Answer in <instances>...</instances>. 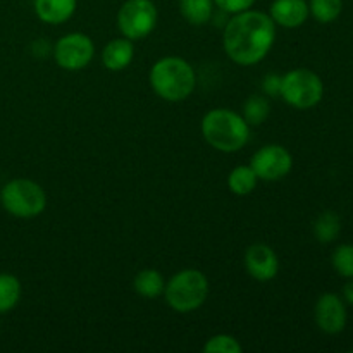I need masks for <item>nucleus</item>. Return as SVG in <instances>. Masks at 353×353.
Segmentation results:
<instances>
[{"label": "nucleus", "mask_w": 353, "mask_h": 353, "mask_svg": "<svg viewBox=\"0 0 353 353\" xmlns=\"http://www.w3.org/2000/svg\"><path fill=\"white\" fill-rule=\"evenodd\" d=\"M276 40V24L271 16L259 10H243L228 21L223 34L224 52L240 65L259 64Z\"/></svg>", "instance_id": "obj_1"}, {"label": "nucleus", "mask_w": 353, "mask_h": 353, "mask_svg": "<svg viewBox=\"0 0 353 353\" xmlns=\"http://www.w3.org/2000/svg\"><path fill=\"white\" fill-rule=\"evenodd\" d=\"M203 140L216 150L233 154L250 140V124L230 109H212L202 119Z\"/></svg>", "instance_id": "obj_2"}, {"label": "nucleus", "mask_w": 353, "mask_h": 353, "mask_svg": "<svg viewBox=\"0 0 353 353\" xmlns=\"http://www.w3.org/2000/svg\"><path fill=\"white\" fill-rule=\"evenodd\" d=\"M152 90L168 102L188 99L196 85L192 64L181 57H162L150 69Z\"/></svg>", "instance_id": "obj_3"}, {"label": "nucleus", "mask_w": 353, "mask_h": 353, "mask_svg": "<svg viewBox=\"0 0 353 353\" xmlns=\"http://www.w3.org/2000/svg\"><path fill=\"white\" fill-rule=\"evenodd\" d=\"M209 295V281L196 269H183L165 283L164 296L168 305L179 314L193 312L205 303Z\"/></svg>", "instance_id": "obj_4"}, {"label": "nucleus", "mask_w": 353, "mask_h": 353, "mask_svg": "<svg viewBox=\"0 0 353 353\" xmlns=\"http://www.w3.org/2000/svg\"><path fill=\"white\" fill-rule=\"evenodd\" d=\"M0 203L17 219H33L47 207V195L38 183L17 178L3 186L0 192Z\"/></svg>", "instance_id": "obj_5"}, {"label": "nucleus", "mask_w": 353, "mask_h": 353, "mask_svg": "<svg viewBox=\"0 0 353 353\" xmlns=\"http://www.w3.org/2000/svg\"><path fill=\"white\" fill-rule=\"evenodd\" d=\"M279 95L293 109H312L324 97L323 79L310 69H293L281 76Z\"/></svg>", "instance_id": "obj_6"}, {"label": "nucleus", "mask_w": 353, "mask_h": 353, "mask_svg": "<svg viewBox=\"0 0 353 353\" xmlns=\"http://www.w3.org/2000/svg\"><path fill=\"white\" fill-rule=\"evenodd\" d=\"M157 7L152 0H128L117 12V28L130 40H143L157 26Z\"/></svg>", "instance_id": "obj_7"}, {"label": "nucleus", "mask_w": 353, "mask_h": 353, "mask_svg": "<svg viewBox=\"0 0 353 353\" xmlns=\"http://www.w3.org/2000/svg\"><path fill=\"white\" fill-rule=\"evenodd\" d=\"M95 55L93 40L85 33H69L54 47V57L59 68L65 71H79L92 62Z\"/></svg>", "instance_id": "obj_8"}, {"label": "nucleus", "mask_w": 353, "mask_h": 353, "mask_svg": "<svg viewBox=\"0 0 353 353\" xmlns=\"http://www.w3.org/2000/svg\"><path fill=\"white\" fill-rule=\"evenodd\" d=\"M250 168L262 181H279L293 168V157L281 145H264L252 155Z\"/></svg>", "instance_id": "obj_9"}, {"label": "nucleus", "mask_w": 353, "mask_h": 353, "mask_svg": "<svg viewBox=\"0 0 353 353\" xmlns=\"http://www.w3.org/2000/svg\"><path fill=\"white\" fill-rule=\"evenodd\" d=\"M314 319L319 330L326 334H338L347 326V307L345 300L336 293H324L314 307Z\"/></svg>", "instance_id": "obj_10"}, {"label": "nucleus", "mask_w": 353, "mask_h": 353, "mask_svg": "<svg viewBox=\"0 0 353 353\" xmlns=\"http://www.w3.org/2000/svg\"><path fill=\"white\" fill-rule=\"evenodd\" d=\"M245 268L257 281H271L279 271L278 255L269 245L254 243L245 252Z\"/></svg>", "instance_id": "obj_11"}, {"label": "nucleus", "mask_w": 353, "mask_h": 353, "mask_svg": "<svg viewBox=\"0 0 353 353\" xmlns=\"http://www.w3.org/2000/svg\"><path fill=\"white\" fill-rule=\"evenodd\" d=\"M309 3L305 0H274L271 3L269 16L283 28H299L309 17Z\"/></svg>", "instance_id": "obj_12"}, {"label": "nucleus", "mask_w": 353, "mask_h": 353, "mask_svg": "<svg viewBox=\"0 0 353 353\" xmlns=\"http://www.w3.org/2000/svg\"><path fill=\"white\" fill-rule=\"evenodd\" d=\"M133 40L126 37L109 41L102 50V64L110 71H123L133 62Z\"/></svg>", "instance_id": "obj_13"}, {"label": "nucleus", "mask_w": 353, "mask_h": 353, "mask_svg": "<svg viewBox=\"0 0 353 353\" xmlns=\"http://www.w3.org/2000/svg\"><path fill=\"white\" fill-rule=\"evenodd\" d=\"M76 10V0H34L38 19L47 24H62Z\"/></svg>", "instance_id": "obj_14"}, {"label": "nucleus", "mask_w": 353, "mask_h": 353, "mask_svg": "<svg viewBox=\"0 0 353 353\" xmlns=\"http://www.w3.org/2000/svg\"><path fill=\"white\" fill-rule=\"evenodd\" d=\"M133 288L134 292L140 296H143V299H159V296L164 293L165 288L164 276L159 271H155V269H143V271L138 272L137 278H134Z\"/></svg>", "instance_id": "obj_15"}, {"label": "nucleus", "mask_w": 353, "mask_h": 353, "mask_svg": "<svg viewBox=\"0 0 353 353\" xmlns=\"http://www.w3.org/2000/svg\"><path fill=\"white\" fill-rule=\"evenodd\" d=\"M183 17L193 26H203L214 12V0H179Z\"/></svg>", "instance_id": "obj_16"}, {"label": "nucleus", "mask_w": 353, "mask_h": 353, "mask_svg": "<svg viewBox=\"0 0 353 353\" xmlns=\"http://www.w3.org/2000/svg\"><path fill=\"white\" fill-rule=\"evenodd\" d=\"M341 231V219L336 212L333 210H326L321 214L314 223V236L319 243H331L340 236Z\"/></svg>", "instance_id": "obj_17"}, {"label": "nucleus", "mask_w": 353, "mask_h": 353, "mask_svg": "<svg viewBox=\"0 0 353 353\" xmlns=\"http://www.w3.org/2000/svg\"><path fill=\"white\" fill-rule=\"evenodd\" d=\"M257 174L250 165H238L228 176V188L234 193V195L245 196L252 193L257 186Z\"/></svg>", "instance_id": "obj_18"}, {"label": "nucleus", "mask_w": 353, "mask_h": 353, "mask_svg": "<svg viewBox=\"0 0 353 353\" xmlns=\"http://www.w3.org/2000/svg\"><path fill=\"white\" fill-rule=\"evenodd\" d=\"M21 283L12 274H0V314H7L19 303Z\"/></svg>", "instance_id": "obj_19"}, {"label": "nucleus", "mask_w": 353, "mask_h": 353, "mask_svg": "<svg viewBox=\"0 0 353 353\" xmlns=\"http://www.w3.org/2000/svg\"><path fill=\"white\" fill-rule=\"evenodd\" d=\"M269 114H271V103L264 95L255 93V95L248 97L247 102L243 103V119L252 126H259L264 123Z\"/></svg>", "instance_id": "obj_20"}, {"label": "nucleus", "mask_w": 353, "mask_h": 353, "mask_svg": "<svg viewBox=\"0 0 353 353\" xmlns=\"http://www.w3.org/2000/svg\"><path fill=\"white\" fill-rule=\"evenodd\" d=\"M309 10L319 23H333L343 10V0H310Z\"/></svg>", "instance_id": "obj_21"}, {"label": "nucleus", "mask_w": 353, "mask_h": 353, "mask_svg": "<svg viewBox=\"0 0 353 353\" xmlns=\"http://www.w3.org/2000/svg\"><path fill=\"white\" fill-rule=\"evenodd\" d=\"M331 264L334 271L343 278H353V245H338L331 255Z\"/></svg>", "instance_id": "obj_22"}, {"label": "nucleus", "mask_w": 353, "mask_h": 353, "mask_svg": "<svg viewBox=\"0 0 353 353\" xmlns=\"http://www.w3.org/2000/svg\"><path fill=\"white\" fill-rule=\"evenodd\" d=\"M203 352L207 353H241V345L230 334H216L203 345Z\"/></svg>", "instance_id": "obj_23"}, {"label": "nucleus", "mask_w": 353, "mask_h": 353, "mask_svg": "<svg viewBox=\"0 0 353 353\" xmlns=\"http://www.w3.org/2000/svg\"><path fill=\"white\" fill-rule=\"evenodd\" d=\"M217 7L224 12L240 14L243 10H248L255 3V0H214Z\"/></svg>", "instance_id": "obj_24"}, {"label": "nucleus", "mask_w": 353, "mask_h": 353, "mask_svg": "<svg viewBox=\"0 0 353 353\" xmlns=\"http://www.w3.org/2000/svg\"><path fill=\"white\" fill-rule=\"evenodd\" d=\"M262 90H264L265 95L269 97H278L279 95V90H281V74H268L262 81Z\"/></svg>", "instance_id": "obj_25"}, {"label": "nucleus", "mask_w": 353, "mask_h": 353, "mask_svg": "<svg viewBox=\"0 0 353 353\" xmlns=\"http://www.w3.org/2000/svg\"><path fill=\"white\" fill-rule=\"evenodd\" d=\"M343 300L348 303V305L353 307V278L352 281H348L343 288Z\"/></svg>", "instance_id": "obj_26"}, {"label": "nucleus", "mask_w": 353, "mask_h": 353, "mask_svg": "<svg viewBox=\"0 0 353 353\" xmlns=\"http://www.w3.org/2000/svg\"><path fill=\"white\" fill-rule=\"evenodd\" d=\"M0 205H2V203H0Z\"/></svg>", "instance_id": "obj_27"}]
</instances>
